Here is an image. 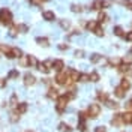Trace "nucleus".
<instances>
[{
    "label": "nucleus",
    "instance_id": "1",
    "mask_svg": "<svg viewBox=\"0 0 132 132\" xmlns=\"http://www.w3.org/2000/svg\"><path fill=\"white\" fill-rule=\"evenodd\" d=\"M75 98V93L74 92H68V93H63V95H59V98L56 99V110H57V113H63L65 111L66 105H68V102L71 101V99Z\"/></svg>",
    "mask_w": 132,
    "mask_h": 132
},
{
    "label": "nucleus",
    "instance_id": "2",
    "mask_svg": "<svg viewBox=\"0 0 132 132\" xmlns=\"http://www.w3.org/2000/svg\"><path fill=\"white\" fill-rule=\"evenodd\" d=\"M0 23L5 26H11L12 24V12L9 9L3 8L0 11Z\"/></svg>",
    "mask_w": 132,
    "mask_h": 132
},
{
    "label": "nucleus",
    "instance_id": "3",
    "mask_svg": "<svg viewBox=\"0 0 132 132\" xmlns=\"http://www.w3.org/2000/svg\"><path fill=\"white\" fill-rule=\"evenodd\" d=\"M56 82L60 84V86H72V82L68 77V72H65V71H62L56 75Z\"/></svg>",
    "mask_w": 132,
    "mask_h": 132
},
{
    "label": "nucleus",
    "instance_id": "4",
    "mask_svg": "<svg viewBox=\"0 0 132 132\" xmlns=\"http://www.w3.org/2000/svg\"><path fill=\"white\" fill-rule=\"evenodd\" d=\"M87 114H89V117H92V119H96V117L101 114V105H99V104H90V105H89V110H87Z\"/></svg>",
    "mask_w": 132,
    "mask_h": 132
},
{
    "label": "nucleus",
    "instance_id": "5",
    "mask_svg": "<svg viewBox=\"0 0 132 132\" xmlns=\"http://www.w3.org/2000/svg\"><path fill=\"white\" fill-rule=\"evenodd\" d=\"M68 72V77H69V80H71V82H77L80 81V72L78 71H75V69H69V71H66Z\"/></svg>",
    "mask_w": 132,
    "mask_h": 132
},
{
    "label": "nucleus",
    "instance_id": "6",
    "mask_svg": "<svg viewBox=\"0 0 132 132\" xmlns=\"http://www.w3.org/2000/svg\"><path fill=\"white\" fill-rule=\"evenodd\" d=\"M20 59V57H23V51L20 48H16V47H12L11 48V53L8 54V59Z\"/></svg>",
    "mask_w": 132,
    "mask_h": 132
},
{
    "label": "nucleus",
    "instance_id": "7",
    "mask_svg": "<svg viewBox=\"0 0 132 132\" xmlns=\"http://www.w3.org/2000/svg\"><path fill=\"white\" fill-rule=\"evenodd\" d=\"M111 123L114 125V126H122L123 125V117H122V114L120 113H116L114 117L111 119Z\"/></svg>",
    "mask_w": 132,
    "mask_h": 132
},
{
    "label": "nucleus",
    "instance_id": "8",
    "mask_svg": "<svg viewBox=\"0 0 132 132\" xmlns=\"http://www.w3.org/2000/svg\"><path fill=\"white\" fill-rule=\"evenodd\" d=\"M36 82V78H35V75L30 74V72H27V74L24 75V84L26 86H33Z\"/></svg>",
    "mask_w": 132,
    "mask_h": 132
},
{
    "label": "nucleus",
    "instance_id": "9",
    "mask_svg": "<svg viewBox=\"0 0 132 132\" xmlns=\"http://www.w3.org/2000/svg\"><path fill=\"white\" fill-rule=\"evenodd\" d=\"M53 68H54V71L59 74V72L63 71V68H65V62H63V60H54V62H53Z\"/></svg>",
    "mask_w": 132,
    "mask_h": 132
},
{
    "label": "nucleus",
    "instance_id": "10",
    "mask_svg": "<svg viewBox=\"0 0 132 132\" xmlns=\"http://www.w3.org/2000/svg\"><path fill=\"white\" fill-rule=\"evenodd\" d=\"M27 111V102H20L15 107V113L16 114H24Z\"/></svg>",
    "mask_w": 132,
    "mask_h": 132
},
{
    "label": "nucleus",
    "instance_id": "11",
    "mask_svg": "<svg viewBox=\"0 0 132 132\" xmlns=\"http://www.w3.org/2000/svg\"><path fill=\"white\" fill-rule=\"evenodd\" d=\"M42 16H44V20H47V21H54V20H56V14H54L53 11H44V12H42Z\"/></svg>",
    "mask_w": 132,
    "mask_h": 132
},
{
    "label": "nucleus",
    "instance_id": "12",
    "mask_svg": "<svg viewBox=\"0 0 132 132\" xmlns=\"http://www.w3.org/2000/svg\"><path fill=\"white\" fill-rule=\"evenodd\" d=\"M114 95H116L119 99H123L125 96H126V90H123V89L119 86V87H116V89H114Z\"/></svg>",
    "mask_w": 132,
    "mask_h": 132
},
{
    "label": "nucleus",
    "instance_id": "13",
    "mask_svg": "<svg viewBox=\"0 0 132 132\" xmlns=\"http://www.w3.org/2000/svg\"><path fill=\"white\" fill-rule=\"evenodd\" d=\"M57 89H54V87H50L48 89V93H47V96L50 99H57L59 98V93H57Z\"/></svg>",
    "mask_w": 132,
    "mask_h": 132
},
{
    "label": "nucleus",
    "instance_id": "14",
    "mask_svg": "<svg viewBox=\"0 0 132 132\" xmlns=\"http://www.w3.org/2000/svg\"><path fill=\"white\" fill-rule=\"evenodd\" d=\"M98 26H99V23H98V21H89V23L86 24V29H87L89 32H95Z\"/></svg>",
    "mask_w": 132,
    "mask_h": 132
},
{
    "label": "nucleus",
    "instance_id": "15",
    "mask_svg": "<svg viewBox=\"0 0 132 132\" xmlns=\"http://www.w3.org/2000/svg\"><path fill=\"white\" fill-rule=\"evenodd\" d=\"M27 63L32 66V68H38V63H39V62L36 60L35 56H30V54H29V56H27Z\"/></svg>",
    "mask_w": 132,
    "mask_h": 132
},
{
    "label": "nucleus",
    "instance_id": "16",
    "mask_svg": "<svg viewBox=\"0 0 132 132\" xmlns=\"http://www.w3.org/2000/svg\"><path fill=\"white\" fill-rule=\"evenodd\" d=\"M59 131H60V132H71V131H72V128H71L68 123L62 122V123H59Z\"/></svg>",
    "mask_w": 132,
    "mask_h": 132
},
{
    "label": "nucleus",
    "instance_id": "17",
    "mask_svg": "<svg viewBox=\"0 0 132 132\" xmlns=\"http://www.w3.org/2000/svg\"><path fill=\"white\" fill-rule=\"evenodd\" d=\"M36 42L39 44V45H42V47H48L50 45V41H48V38H36Z\"/></svg>",
    "mask_w": 132,
    "mask_h": 132
},
{
    "label": "nucleus",
    "instance_id": "18",
    "mask_svg": "<svg viewBox=\"0 0 132 132\" xmlns=\"http://www.w3.org/2000/svg\"><path fill=\"white\" fill-rule=\"evenodd\" d=\"M122 117H123V123H131L132 113H131V111H126V113H123V114H122Z\"/></svg>",
    "mask_w": 132,
    "mask_h": 132
},
{
    "label": "nucleus",
    "instance_id": "19",
    "mask_svg": "<svg viewBox=\"0 0 132 132\" xmlns=\"http://www.w3.org/2000/svg\"><path fill=\"white\" fill-rule=\"evenodd\" d=\"M98 99H99V101H102V102L105 104V102H107V101H108V95H107V93H105V92L99 90V92H98Z\"/></svg>",
    "mask_w": 132,
    "mask_h": 132
},
{
    "label": "nucleus",
    "instance_id": "20",
    "mask_svg": "<svg viewBox=\"0 0 132 132\" xmlns=\"http://www.w3.org/2000/svg\"><path fill=\"white\" fill-rule=\"evenodd\" d=\"M108 62H110V65H111V66H116V68H119V66L122 65V59H117V57L110 59Z\"/></svg>",
    "mask_w": 132,
    "mask_h": 132
},
{
    "label": "nucleus",
    "instance_id": "21",
    "mask_svg": "<svg viewBox=\"0 0 132 132\" xmlns=\"http://www.w3.org/2000/svg\"><path fill=\"white\" fill-rule=\"evenodd\" d=\"M59 24H60V27H62V29L68 30V29L71 27V21H69V20H60V21H59Z\"/></svg>",
    "mask_w": 132,
    "mask_h": 132
},
{
    "label": "nucleus",
    "instance_id": "22",
    "mask_svg": "<svg viewBox=\"0 0 132 132\" xmlns=\"http://www.w3.org/2000/svg\"><path fill=\"white\" fill-rule=\"evenodd\" d=\"M120 87H122V89H123V90H129V89H131V81H129V80H126V78H125V80H122V84H120Z\"/></svg>",
    "mask_w": 132,
    "mask_h": 132
},
{
    "label": "nucleus",
    "instance_id": "23",
    "mask_svg": "<svg viewBox=\"0 0 132 132\" xmlns=\"http://www.w3.org/2000/svg\"><path fill=\"white\" fill-rule=\"evenodd\" d=\"M114 35H116V36H122V38H123V36H125L123 27H120V26H116V27H114Z\"/></svg>",
    "mask_w": 132,
    "mask_h": 132
},
{
    "label": "nucleus",
    "instance_id": "24",
    "mask_svg": "<svg viewBox=\"0 0 132 132\" xmlns=\"http://www.w3.org/2000/svg\"><path fill=\"white\" fill-rule=\"evenodd\" d=\"M105 105H107L108 108H111V110H117V108H119V104L114 102V101H110V99L105 102Z\"/></svg>",
    "mask_w": 132,
    "mask_h": 132
},
{
    "label": "nucleus",
    "instance_id": "25",
    "mask_svg": "<svg viewBox=\"0 0 132 132\" xmlns=\"http://www.w3.org/2000/svg\"><path fill=\"white\" fill-rule=\"evenodd\" d=\"M101 59H102V56L98 54V53H95V54H92L90 56V62L92 63H98V62H101Z\"/></svg>",
    "mask_w": 132,
    "mask_h": 132
},
{
    "label": "nucleus",
    "instance_id": "26",
    "mask_svg": "<svg viewBox=\"0 0 132 132\" xmlns=\"http://www.w3.org/2000/svg\"><path fill=\"white\" fill-rule=\"evenodd\" d=\"M117 69H119L120 72H128V71L131 69V65H128V63H123V62H122V65L119 66Z\"/></svg>",
    "mask_w": 132,
    "mask_h": 132
},
{
    "label": "nucleus",
    "instance_id": "27",
    "mask_svg": "<svg viewBox=\"0 0 132 132\" xmlns=\"http://www.w3.org/2000/svg\"><path fill=\"white\" fill-rule=\"evenodd\" d=\"M92 9L101 11V9H102V0H95V2H93V5H92Z\"/></svg>",
    "mask_w": 132,
    "mask_h": 132
},
{
    "label": "nucleus",
    "instance_id": "28",
    "mask_svg": "<svg viewBox=\"0 0 132 132\" xmlns=\"http://www.w3.org/2000/svg\"><path fill=\"white\" fill-rule=\"evenodd\" d=\"M18 77H20V72H18L16 69H12V71L8 74V78H9V80H14V78H18Z\"/></svg>",
    "mask_w": 132,
    "mask_h": 132
},
{
    "label": "nucleus",
    "instance_id": "29",
    "mask_svg": "<svg viewBox=\"0 0 132 132\" xmlns=\"http://www.w3.org/2000/svg\"><path fill=\"white\" fill-rule=\"evenodd\" d=\"M89 78H90V81H93V82H98L99 80H101V77H99L98 72H92V74L89 75Z\"/></svg>",
    "mask_w": 132,
    "mask_h": 132
},
{
    "label": "nucleus",
    "instance_id": "30",
    "mask_svg": "<svg viewBox=\"0 0 132 132\" xmlns=\"http://www.w3.org/2000/svg\"><path fill=\"white\" fill-rule=\"evenodd\" d=\"M71 11H72V12H78V14H80V12H82V6L81 5H71Z\"/></svg>",
    "mask_w": 132,
    "mask_h": 132
},
{
    "label": "nucleus",
    "instance_id": "31",
    "mask_svg": "<svg viewBox=\"0 0 132 132\" xmlns=\"http://www.w3.org/2000/svg\"><path fill=\"white\" fill-rule=\"evenodd\" d=\"M108 20V15L105 14V12H101L99 14V16H98V23H105Z\"/></svg>",
    "mask_w": 132,
    "mask_h": 132
},
{
    "label": "nucleus",
    "instance_id": "32",
    "mask_svg": "<svg viewBox=\"0 0 132 132\" xmlns=\"http://www.w3.org/2000/svg\"><path fill=\"white\" fill-rule=\"evenodd\" d=\"M11 48H12V47H8V45H3V44L0 45V51H2V53H5L6 56H8L9 53H11Z\"/></svg>",
    "mask_w": 132,
    "mask_h": 132
},
{
    "label": "nucleus",
    "instance_id": "33",
    "mask_svg": "<svg viewBox=\"0 0 132 132\" xmlns=\"http://www.w3.org/2000/svg\"><path fill=\"white\" fill-rule=\"evenodd\" d=\"M38 69H39V71H41V72H44V74H48L50 71L48 69H47V68H45V65H44V62H39V63H38Z\"/></svg>",
    "mask_w": 132,
    "mask_h": 132
},
{
    "label": "nucleus",
    "instance_id": "34",
    "mask_svg": "<svg viewBox=\"0 0 132 132\" xmlns=\"http://www.w3.org/2000/svg\"><path fill=\"white\" fill-rule=\"evenodd\" d=\"M16 30H20V32L26 33V32H29V27H27L26 24H18V26H16Z\"/></svg>",
    "mask_w": 132,
    "mask_h": 132
},
{
    "label": "nucleus",
    "instance_id": "35",
    "mask_svg": "<svg viewBox=\"0 0 132 132\" xmlns=\"http://www.w3.org/2000/svg\"><path fill=\"white\" fill-rule=\"evenodd\" d=\"M93 33H95L96 36H104V29H102L101 26H98V27H96V30H95Z\"/></svg>",
    "mask_w": 132,
    "mask_h": 132
},
{
    "label": "nucleus",
    "instance_id": "36",
    "mask_svg": "<svg viewBox=\"0 0 132 132\" xmlns=\"http://www.w3.org/2000/svg\"><path fill=\"white\" fill-rule=\"evenodd\" d=\"M9 102H11V105H12V107H16V105H18V102H16V95H15V93L11 96V101H9Z\"/></svg>",
    "mask_w": 132,
    "mask_h": 132
},
{
    "label": "nucleus",
    "instance_id": "37",
    "mask_svg": "<svg viewBox=\"0 0 132 132\" xmlns=\"http://www.w3.org/2000/svg\"><path fill=\"white\" fill-rule=\"evenodd\" d=\"M113 5V0H102V9L104 8H108Z\"/></svg>",
    "mask_w": 132,
    "mask_h": 132
},
{
    "label": "nucleus",
    "instance_id": "38",
    "mask_svg": "<svg viewBox=\"0 0 132 132\" xmlns=\"http://www.w3.org/2000/svg\"><path fill=\"white\" fill-rule=\"evenodd\" d=\"M80 81H82V82L90 81V78H89V75H87V74H81V75H80Z\"/></svg>",
    "mask_w": 132,
    "mask_h": 132
},
{
    "label": "nucleus",
    "instance_id": "39",
    "mask_svg": "<svg viewBox=\"0 0 132 132\" xmlns=\"http://www.w3.org/2000/svg\"><path fill=\"white\" fill-rule=\"evenodd\" d=\"M126 41H129V42H132V30L131 32H128V33H125V36H123Z\"/></svg>",
    "mask_w": 132,
    "mask_h": 132
},
{
    "label": "nucleus",
    "instance_id": "40",
    "mask_svg": "<svg viewBox=\"0 0 132 132\" xmlns=\"http://www.w3.org/2000/svg\"><path fill=\"white\" fill-rule=\"evenodd\" d=\"M44 65H45V68L50 71V69L53 68V60H47V62H44Z\"/></svg>",
    "mask_w": 132,
    "mask_h": 132
},
{
    "label": "nucleus",
    "instance_id": "41",
    "mask_svg": "<svg viewBox=\"0 0 132 132\" xmlns=\"http://www.w3.org/2000/svg\"><path fill=\"white\" fill-rule=\"evenodd\" d=\"M20 119V114H16V113H12L11 114V122H16Z\"/></svg>",
    "mask_w": 132,
    "mask_h": 132
},
{
    "label": "nucleus",
    "instance_id": "42",
    "mask_svg": "<svg viewBox=\"0 0 132 132\" xmlns=\"http://www.w3.org/2000/svg\"><path fill=\"white\" fill-rule=\"evenodd\" d=\"M75 57H84V51L82 50H77L75 51Z\"/></svg>",
    "mask_w": 132,
    "mask_h": 132
},
{
    "label": "nucleus",
    "instance_id": "43",
    "mask_svg": "<svg viewBox=\"0 0 132 132\" xmlns=\"http://www.w3.org/2000/svg\"><path fill=\"white\" fill-rule=\"evenodd\" d=\"M122 3H123V5H126V6L132 11V2H129V0H122Z\"/></svg>",
    "mask_w": 132,
    "mask_h": 132
},
{
    "label": "nucleus",
    "instance_id": "44",
    "mask_svg": "<svg viewBox=\"0 0 132 132\" xmlns=\"http://www.w3.org/2000/svg\"><path fill=\"white\" fill-rule=\"evenodd\" d=\"M33 5H42V3H45V2H48V0H30Z\"/></svg>",
    "mask_w": 132,
    "mask_h": 132
},
{
    "label": "nucleus",
    "instance_id": "45",
    "mask_svg": "<svg viewBox=\"0 0 132 132\" xmlns=\"http://www.w3.org/2000/svg\"><path fill=\"white\" fill-rule=\"evenodd\" d=\"M95 132H107V128H105V126H98V128L95 129Z\"/></svg>",
    "mask_w": 132,
    "mask_h": 132
},
{
    "label": "nucleus",
    "instance_id": "46",
    "mask_svg": "<svg viewBox=\"0 0 132 132\" xmlns=\"http://www.w3.org/2000/svg\"><path fill=\"white\" fill-rule=\"evenodd\" d=\"M9 35H11L12 38H14V36H16V26H14V27L11 29V33H9Z\"/></svg>",
    "mask_w": 132,
    "mask_h": 132
},
{
    "label": "nucleus",
    "instance_id": "47",
    "mask_svg": "<svg viewBox=\"0 0 132 132\" xmlns=\"http://www.w3.org/2000/svg\"><path fill=\"white\" fill-rule=\"evenodd\" d=\"M59 48L62 50V51H65V50L69 48V45H68V44H62V45H59Z\"/></svg>",
    "mask_w": 132,
    "mask_h": 132
},
{
    "label": "nucleus",
    "instance_id": "48",
    "mask_svg": "<svg viewBox=\"0 0 132 132\" xmlns=\"http://www.w3.org/2000/svg\"><path fill=\"white\" fill-rule=\"evenodd\" d=\"M5 80H6V78H5ZM5 80H2V81H0V86H2V87H5V86H6V81H5Z\"/></svg>",
    "mask_w": 132,
    "mask_h": 132
},
{
    "label": "nucleus",
    "instance_id": "49",
    "mask_svg": "<svg viewBox=\"0 0 132 132\" xmlns=\"http://www.w3.org/2000/svg\"><path fill=\"white\" fill-rule=\"evenodd\" d=\"M26 132H33V131H26Z\"/></svg>",
    "mask_w": 132,
    "mask_h": 132
},
{
    "label": "nucleus",
    "instance_id": "50",
    "mask_svg": "<svg viewBox=\"0 0 132 132\" xmlns=\"http://www.w3.org/2000/svg\"><path fill=\"white\" fill-rule=\"evenodd\" d=\"M131 123H132V120H131Z\"/></svg>",
    "mask_w": 132,
    "mask_h": 132
},
{
    "label": "nucleus",
    "instance_id": "51",
    "mask_svg": "<svg viewBox=\"0 0 132 132\" xmlns=\"http://www.w3.org/2000/svg\"><path fill=\"white\" fill-rule=\"evenodd\" d=\"M131 53H132V50H131Z\"/></svg>",
    "mask_w": 132,
    "mask_h": 132
}]
</instances>
